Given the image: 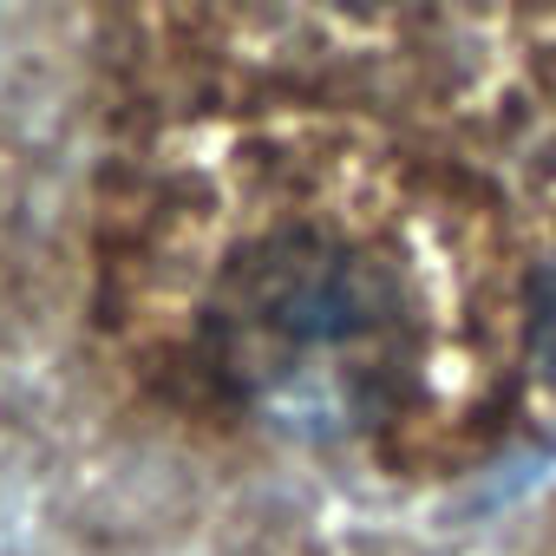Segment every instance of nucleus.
<instances>
[{"label":"nucleus","instance_id":"f257e3e1","mask_svg":"<svg viewBox=\"0 0 556 556\" xmlns=\"http://www.w3.org/2000/svg\"><path fill=\"white\" fill-rule=\"evenodd\" d=\"M452 321L445 262L406 210L315 203L255 223L216 262L197 348L268 432L367 445L439 406Z\"/></svg>","mask_w":556,"mask_h":556},{"label":"nucleus","instance_id":"f03ea898","mask_svg":"<svg viewBox=\"0 0 556 556\" xmlns=\"http://www.w3.org/2000/svg\"><path fill=\"white\" fill-rule=\"evenodd\" d=\"M536 361L556 387V255L543 262V282H536Z\"/></svg>","mask_w":556,"mask_h":556}]
</instances>
